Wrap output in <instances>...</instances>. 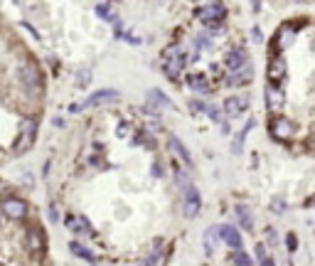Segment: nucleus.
<instances>
[{"label":"nucleus","instance_id":"nucleus-1","mask_svg":"<svg viewBox=\"0 0 315 266\" xmlns=\"http://www.w3.org/2000/svg\"><path fill=\"white\" fill-rule=\"evenodd\" d=\"M37 128H39V123H37V118H27L25 123H22V128H20V133H17V141H15V146H12V151L20 155V153H27L30 148H32V143H35V138H37Z\"/></svg>","mask_w":315,"mask_h":266},{"label":"nucleus","instance_id":"nucleus-2","mask_svg":"<svg viewBox=\"0 0 315 266\" xmlns=\"http://www.w3.org/2000/svg\"><path fill=\"white\" fill-rule=\"evenodd\" d=\"M197 17H200L207 27H219V25L224 22V17H227V7H224L222 2L212 0V2H207V5L197 12Z\"/></svg>","mask_w":315,"mask_h":266},{"label":"nucleus","instance_id":"nucleus-3","mask_svg":"<svg viewBox=\"0 0 315 266\" xmlns=\"http://www.w3.org/2000/svg\"><path fill=\"white\" fill-rule=\"evenodd\" d=\"M185 64H187V57H185V52H182L180 47L165 49V64H163V69H165V74H168L170 79H177Z\"/></svg>","mask_w":315,"mask_h":266},{"label":"nucleus","instance_id":"nucleus-4","mask_svg":"<svg viewBox=\"0 0 315 266\" xmlns=\"http://www.w3.org/2000/svg\"><path fill=\"white\" fill-rule=\"evenodd\" d=\"M20 81H22V86H25L30 94H39V89H42V76H39L37 67L30 64V62L22 64V69H20Z\"/></svg>","mask_w":315,"mask_h":266},{"label":"nucleus","instance_id":"nucleus-5","mask_svg":"<svg viewBox=\"0 0 315 266\" xmlns=\"http://www.w3.org/2000/svg\"><path fill=\"white\" fill-rule=\"evenodd\" d=\"M269 131H271V136H274L276 141H288V138L296 133V126H293V121H288L286 116H276V118L271 121Z\"/></svg>","mask_w":315,"mask_h":266},{"label":"nucleus","instance_id":"nucleus-6","mask_svg":"<svg viewBox=\"0 0 315 266\" xmlns=\"http://www.w3.org/2000/svg\"><path fill=\"white\" fill-rule=\"evenodd\" d=\"M0 210H2V215L10 217V220H22V217L27 215V202L20 200V197H7V200H2Z\"/></svg>","mask_w":315,"mask_h":266},{"label":"nucleus","instance_id":"nucleus-7","mask_svg":"<svg viewBox=\"0 0 315 266\" xmlns=\"http://www.w3.org/2000/svg\"><path fill=\"white\" fill-rule=\"evenodd\" d=\"M200 207H202L200 190L195 185H185V215L187 217H197L200 215Z\"/></svg>","mask_w":315,"mask_h":266},{"label":"nucleus","instance_id":"nucleus-8","mask_svg":"<svg viewBox=\"0 0 315 266\" xmlns=\"http://www.w3.org/2000/svg\"><path fill=\"white\" fill-rule=\"evenodd\" d=\"M266 74H269V81H271V84H281V81L286 79V74H288V64H286V59H283V57H274V59L269 62Z\"/></svg>","mask_w":315,"mask_h":266},{"label":"nucleus","instance_id":"nucleus-9","mask_svg":"<svg viewBox=\"0 0 315 266\" xmlns=\"http://www.w3.org/2000/svg\"><path fill=\"white\" fill-rule=\"evenodd\" d=\"M64 225H67V229H69L71 234H79V237H89V234L94 232L91 225H89V220L81 217V215H69V217L64 220Z\"/></svg>","mask_w":315,"mask_h":266},{"label":"nucleus","instance_id":"nucleus-10","mask_svg":"<svg viewBox=\"0 0 315 266\" xmlns=\"http://www.w3.org/2000/svg\"><path fill=\"white\" fill-rule=\"evenodd\" d=\"M246 109H249V96H229V99L224 101V114L232 116V118L242 116Z\"/></svg>","mask_w":315,"mask_h":266},{"label":"nucleus","instance_id":"nucleus-11","mask_svg":"<svg viewBox=\"0 0 315 266\" xmlns=\"http://www.w3.org/2000/svg\"><path fill=\"white\" fill-rule=\"evenodd\" d=\"M118 99V91L116 89H99V91H94L86 101H84V106H101V104H111V101H116Z\"/></svg>","mask_w":315,"mask_h":266},{"label":"nucleus","instance_id":"nucleus-12","mask_svg":"<svg viewBox=\"0 0 315 266\" xmlns=\"http://www.w3.org/2000/svg\"><path fill=\"white\" fill-rule=\"evenodd\" d=\"M283 106H286V96H283V91L276 89V84L269 86V89H266V109L274 111V114H279Z\"/></svg>","mask_w":315,"mask_h":266},{"label":"nucleus","instance_id":"nucleus-13","mask_svg":"<svg viewBox=\"0 0 315 266\" xmlns=\"http://www.w3.org/2000/svg\"><path fill=\"white\" fill-rule=\"evenodd\" d=\"M219 239H222L227 247H232V249H239V247H242V234H239V229L232 227V225L219 227Z\"/></svg>","mask_w":315,"mask_h":266},{"label":"nucleus","instance_id":"nucleus-14","mask_svg":"<svg viewBox=\"0 0 315 266\" xmlns=\"http://www.w3.org/2000/svg\"><path fill=\"white\" fill-rule=\"evenodd\" d=\"M244 64H246V52H244L242 47L227 52V57H224V67H227L229 72H237V69H242Z\"/></svg>","mask_w":315,"mask_h":266},{"label":"nucleus","instance_id":"nucleus-15","mask_svg":"<svg viewBox=\"0 0 315 266\" xmlns=\"http://www.w3.org/2000/svg\"><path fill=\"white\" fill-rule=\"evenodd\" d=\"M25 244H27V249H30L32 254H42V252H44V234H42V229H37V227L30 229Z\"/></svg>","mask_w":315,"mask_h":266},{"label":"nucleus","instance_id":"nucleus-16","mask_svg":"<svg viewBox=\"0 0 315 266\" xmlns=\"http://www.w3.org/2000/svg\"><path fill=\"white\" fill-rule=\"evenodd\" d=\"M168 143H170V148H173V153H175V155H177V158H180L182 163H187V165L192 168V155H190V151H187V148H185V146L180 143V138H175V136H170V138H168Z\"/></svg>","mask_w":315,"mask_h":266},{"label":"nucleus","instance_id":"nucleus-17","mask_svg":"<svg viewBox=\"0 0 315 266\" xmlns=\"http://www.w3.org/2000/svg\"><path fill=\"white\" fill-rule=\"evenodd\" d=\"M148 104L160 106V109H175V104H173L160 89H150V91H148Z\"/></svg>","mask_w":315,"mask_h":266},{"label":"nucleus","instance_id":"nucleus-18","mask_svg":"<svg viewBox=\"0 0 315 266\" xmlns=\"http://www.w3.org/2000/svg\"><path fill=\"white\" fill-rule=\"evenodd\" d=\"M187 81H190V86H192L195 91H200V94H207V91H210V79H207V74H192Z\"/></svg>","mask_w":315,"mask_h":266},{"label":"nucleus","instance_id":"nucleus-19","mask_svg":"<svg viewBox=\"0 0 315 266\" xmlns=\"http://www.w3.org/2000/svg\"><path fill=\"white\" fill-rule=\"evenodd\" d=\"M217 242H219V227H210L205 232V249H207V254H214Z\"/></svg>","mask_w":315,"mask_h":266},{"label":"nucleus","instance_id":"nucleus-20","mask_svg":"<svg viewBox=\"0 0 315 266\" xmlns=\"http://www.w3.org/2000/svg\"><path fill=\"white\" fill-rule=\"evenodd\" d=\"M293 39H296V32H293L291 27H283V30H279L276 44H279V49H288V47L293 44Z\"/></svg>","mask_w":315,"mask_h":266},{"label":"nucleus","instance_id":"nucleus-21","mask_svg":"<svg viewBox=\"0 0 315 266\" xmlns=\"http://www.w3.org/2000/svg\"><path fill=\"white\" fill-rule=\"evenodd\" d=\"M251 74H254V69H251V67H246V69L242 67V69H237V72H234V76H232V79H227V84H244V81H249V79H251Z\"/></svg>","mask_w":315,"mask_h":266},{"label":"nucleus","instance_id":"nucleus-22","mask_svg":"<svg viewBox=\"0 0 315 266\" xmlns=\"http://www.w3.org/2000/svg\"><path fill=\"white\" fill-rule=\"evenodd\" d=\"M69 252H74V254H76L79 259H84V262H96V257H94L86 247H81L79 242H71V244H69Z\"/></svg>","mask_w":315,"mask_h":266},{"label":"nucleus","instance_id":"nucleus-23","mask_svg":"<svg viewBox=\"0 0 315 266\" xmlns=\"http://www.w3.org/2000/svg\"><path fill=\"white\" fill-rule=\"evenodd\" d=\"M237 215H239V222H242V227H246V229H251V227H254V217H251L249 207L239 205V207H237Z\"/></svg>","mask_w":315,"mask_h":266},{"label":"nucleus","instance_id":"nucleus-24","mask_svg":"<svg viewBox=\"0 0 315 266\" xmlns=\"http://www.w3.org/2000/svg\"><path fill=\"white\" fill-rule=\"evenodd\" d=\"M229 262H232V264H239V266H246V264H251V257H249L246 252H237V254L229 257Z\"/></svg>","mask_w":315,"mask_h":266},{"label":"nucleus","instance_id":"nucleus-25","mask_svg":"<svg viewBox=\"0 0 315 266\" xmlns=\"http://www.w3.org/2000/svg\"><path fill=\"white\" fill-rule=\"evenodd\" d=\"M256 254H259V257H256V259H259V264H274V259L269 257V252H266V247H264V244H259V247H256Z\"/></svg>","mask_w":315,"mask_h":266},{"label":"nucleus","instance_id":"nucleus-26","mask_svg":"<svg viewBox=\"0 0 315 266\" xmlns=\"http://www.w3.org/2000/svg\"><path fill=\"white\" fill-rule=\"evenodd\" d=\"M96 12L101 15V20H116V17L111 15V10H108L106 5H99V7H96Z\"/></svg>","mask_w":315,"mask_h":266},{"label":"nucleus","instance_id":"nucleus-27","mask_svg":"<svg viewBox=\"0 0 315 266\" xmlns=\"http://www.w3.org/2000/svg\"><path fill=\"white\" fill-rule=\"evenodd\" d=\"M116 133H118L121 138H126V136L131 133V126H128V123H118V128H116Z\"/></svg>","mask_w":315,"mask_h":266},{"label":"nucleus","instance_id":"nucleus-28","mask_svg":"<svg viewBox=\"0 0 315 266\" xmlns=\"http://www.w3.org/2000/svg\"><path fill=\"white\" fill-rule=\"evenodd\" d=\"M271 210H274V212H283V210H286V205H283V202L276 197V200L271 202Z\"/></svg>","mask_w":315,"mask_h":266},{"label":"nucleus","instance_id":"nucleus-29","mask_svg":"<svg viewBox=\"0 0 315 266\" xmlns=\"http://www.w3.org/2000/svg\"><path fill=\"white\" fill-rule=\"evenodd\" d=\"M49 220L57 222V205H49Z\"/></svg>","mask_w":315,"mask_h":266},{"label":"nucleus","instance_id":"nucleus-30","mask_svg":"<svg viewBox=\"0 0 315 266\" xmlns=\"http://www.w3.org/2000/svg\"><path fill=\"white\" fill-rule=\"evenodd\" d=\"M288 249L296 252V237H293V234H288Z\"/></svg>","mask_w":315,"mask_h":266},{"label":"nucleus","instance_id":"nucleus-31","mask_svg":"<svg viewBox=\"0 0 315 266\" xmlns=\"http://www.w3.org/2000/svg\"><path fill=\"white\" fill-rule=\"evenodd\" d=\"M269 242H271V244L279 242V239H276V229H269Z\"/></svg>","mask_w":315,"mask_h":266}]
</instances>
